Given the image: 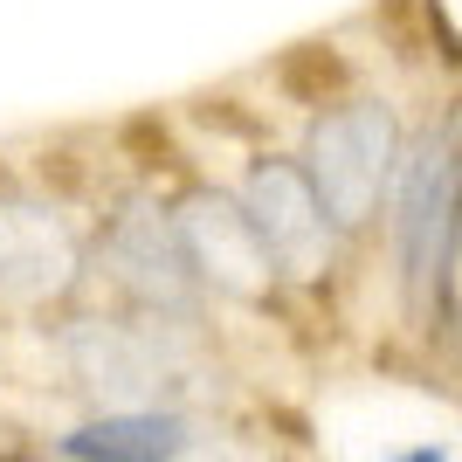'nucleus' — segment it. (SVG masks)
<instances>
[{
  "label": "nucleus",
  "mask_w": 462,
  "mask_h": 462,
  "mask_svg": "<svg viewBox=\"0 0 462 462\" xmlns=\"http://www.w3.org/2000/svg\"><path fill=\"white\" fill-rule=\"evenodd\" d=\"M386 214H393V255H401L407 310H414V325H428L448 304L456 255H462V104L428 117L421 132H407Z\"/></svg>",
  "instance_id": "nucleus-1"
},
{
  "label": "nucleus",
  "mask_w": 462,
  "mask_h": 462,
  "mask_svg": "<svg viewBox=\"0 0 462 462\" xmlns=\"http://www.w3.org/2000/svg\"><path fill=\"white\" fill-rule=\"evenodd\" d=\"M407 152V125L386 97H338L310 117L304 132V173L310 187L325 193V208L338 228H366L373 214L386 208L393 173Z\"/></svg>",
  "instance_id": "nucleus-2"
},
{
  "label": "nucleus",
  "mask_w": 462,
  "mask_h": 462,
  "mask_svg": "<svg viewBox=\"0 0 462 462\" xmlns=\"http://www.w3.org/2000/svg\"><path fill=\"white\" fill-rule=\"evenodd\" d=\"M62 359L97 401H117V407H159L187 386V338L173 325L77 318L62 331Z\"/></svg>",
  "instance_id": "nucleus-3"
},
{
  "label": "nucleus",
  "mask_w": 462,
  "mask_h": 462,
  "mask_svg": "<svg viewBox=\"0 0 462 462\" xmlns=\"http://www.w3.org/2000/svg\"><path fill=\"white\" fill-rule=\"evenodd\" d=\"M97 263L111 270L117 290H132L159 318H193V304H200V270H193V249L180 235V214H166L145 193H132V200H117L104 214Z\"/></svg>",
  "instance_id": "nucleus-4"
},
{
  "label": "nucleus",
  "mask_w": 462,
  "mask_h": 462,
  "mask_svg": "<svg viewBox=\"0 0 462 462\" xmlns=\"http://www.w3.org/2000/svg\"><path fill=\"white\" fill-rule=\"evenodd\" d=\"M242 208H249V221L263 228V242H270L276 270L290 276V283H318V276L331 270V255H338V221H331L325 193L310 187L304 159H276L263 152L242 173Z\"/></svg>",
  "instance_id": "nucleus-5"
},
{
  "label": "nucleus",
  "mask_w": 462,
  "mask_h": 462,
  "mask_svg": "<svg viewBox=\"0 0 462 462\" xmlns=\"http://www.w3.org/2000/svg\"><path fill=\"white\" fill-rule=\"evenodd\" d=\"M180 235H187V249H193L200 283L228 290V297H242V304H263L270 283L283 276L276 255H270V242H263V228H255L249 208H242V193L193 187L187 200H180Z\"/></svg>",
  "instance_id": "nucleus-6"
},
{
  "label": "nucleus",
  "mask_w": 462,
  "mask_h": 462,
  "mask_svg": "<svg viewBox=\"0 0 462 462\" xmlns=\"http://www.w3.org/2000/svg\"><path fill=\"white\" fill-rule=\"evenodd\" d=\"M83 276V242L56 208L0 200V304H49Z\"/></svg>",
  "instance_id": "nucleus-7"
},
{
  "label": "nucleus",
  "mask_w": 462,
  "mask_h": 462,
  "mask_svg": "<svg viewBox=\"0 0 462 462\" xmlns=\"http://www.w3.org/2000/svg\"><path fill=\"white\" fill-rule=\"evenodd\" d=\"M187 448H193V428L180 407H111V414L62 435L69 462H180Z\"/></svg>",
  "instance_id": "nucleus-8"
},
{
  "label": "nucleus",
  "mask_w": 462,
  "mask_h": 462,
  "mask_svg": "<svg viewBox=\"0 0 462 462\" xmlns=\"http://www.w3.org/2000/svg\"><path fill=\"white\" fill-rule=\"evenodd\" d=\"M386 462H448V448L442 442H414V448H393Z\"/></svg>",
  "instance_id": "nucleus-9"
}]
</instances>
